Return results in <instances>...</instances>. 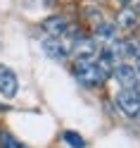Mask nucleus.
Segmentation results:
<instances>
[{
  "mask_svg": "<svg viewBox=\"0 0 140 148\" xmlns=\"http://www.w3.org/2000/svg\"><path fill=\"white\" fill-rule=\"evenodd\" d=\"M74 77L86 88H97L105 81L100 69H97V64H95V60H76V64H74Z\"/></svg>",
  "mask_w": 140,
  "mask_h": 148,
  "instance_id": "f257e3e1",
  "label": "nucleus"
},
{
  "mask_svg": "<svg viewBox=\"0 0 140 148\" xmlns=\"http://www.w3.org/2000/svg\"><path fill=\"white\" fill-rule=\"evenodd\" d=\"M116 103L121 108V112L128 115V117H138L140 115V88H133V91H119L116 96Z\"/></svg>",
  "mask_w": 140,
  "mask_h": 148,
  "instance_id": "f03ea898",
  "label": "nucleus"
},
{
  "mask_svg": "<svg viewBox=\"0 0 140 148\" xmlns=\"http://www.w3.org/2000/svg\"><path fill=\"white\" fill-rule=\"evenodd\" d=\"M69 53L76 55V60H95L97 58V45H95V41L90 36H76Z\"/></svg>",
  "mask_w": 140,
  "mask_h": 148,
  "instance_id": "7ed1b4c3",
  "label": "nucleus"
},
{
  "mask_svg": "<svg viewBox=\"0 0 140 148\" xmlns=\"http://www.w3.org/2000/svg\"><path fill=\"white\" fill-rule=\"evenodd\" d=\"M114 74H116V81L124 86V91L140 88V84H138V74H135V69H133V64H128V62H119L116 67H114Z\"/></svg>",
  "mask_w": 140,
  "mask_h": 148,
  "instance_id": "20e7f679",
  "label": "nucleus"
},
{
  "mask_svg": "<svg viewBox=\"0 0 140 148\" xmlns=\"http://www.w3.org/2000/svg\"><path fill=\"white\" fill-rule=\"evenodd\" d=\"M17 91H19V81H17V74L5 67V64H0V96L3 98H14Z\"/></svg>",
  "mask_w": 140,
  "mask_h": 148,
  "instance_id": "39448f33",
  "label": "nucleus"
},
{
  "mask_svg": "<svg viewBox=\"0 0 140 148\" xmlns=\"http://www.w3.org/2000/svg\"><path fill=\"white\" fill-rule=\"evenodd\" d=\"M43 50H45V55L48 58H52V60H57V62H64L69 58V45L64 43L62 38H45L43 41Z\"/></svg>",
  "mask_w": 140,
  "mask_h": 148,
  "instance_id": "423d86ee",
  "label": "nucleus"
},
{
  "mask_svg": "<svg viewBox=\"0 0 140 148\" xmlns=\"http://www.w3.org/2000/svg\"><path fill=\"white\" fill-rule=\"evenodd\" d=\"M43 29L48 31L52 38H62V36L67 34L71 26H69V22H67V17H62V14H52V17H48V19H43Z\"/></svg>",
  "mask_w": 140,
  "mask_h": 148,
  "instance_id": "0eeeda50",
  "label": "nucleus"
},
{
  "mask_svg": "<svg viewBox=\"0 0 140 148\" xmlns=\"http://www.w3.org/2000/svg\"><path fill=\"white\" fill-rule=\"evenodd\" d=\"M138 24V10L135 7H124L119 14H116V24L119 29H133V26Z\"/></svg>",
  "mask_w": 140,
  "mask_h": 148,
  "instance_id": "6e6552de",
  "label": "nucleus"
},
{
  "mask_svg": "<svg viewBox=\"0 0 140 148\" xmlns=\"http://www.w3.org/2000/svg\"><path fill=\"white\" fill-rule=\"evenodd\" d=\"M95 34H97L100 41H107V43L116 41V26L109 24V22H100V24L95 26Z\"/></svg>",
  "mask_w": 140,
  "mask_h": 148,
  "instance_id": "1a4fd4ad",
  "label": "nucleus"
},
{
  "mask_svg": "<svg viewBox=\"0 0 140 148\" xmlns=\"http://www.w3.org/2000/svg\"><path fill=\"white\" fill-rule=\"evenodd\" d=\"M121 50H124V58H138L140 55V48H138V41H131V38H126V41H121Z\"/></svg>",
  "mask_w": 140,
  "mask_h": 148,
  "instance_id": "9d476101",
  "label": "nucleus"
},
{
  "mask_svg": "<svg viewBox=\"0 0 140 148\" xmlns=\"http://www.w3.org/2000/svg\"><path fill=\"white\" fill-rule=\"evenodd\" d=\"M64 141H67L71 148H86V141H83V136H78L76 132H64Z\"/></svg>",
  "mask_w": 140,
  "mask_h": 148,
  "instance_id": "9b49d317",
  "label": "nucleus"
},
{
  "mask_svg": "<svg viewBox=\"0 0 140 148\" xmlns=\"http://www.w3.org/2000/svg\"><path fill=\"white\" fill-rule=\"evenodd\" d=\"M0 148H26L24 143H19L14 136L10 134H0Z\"/></svg>",
  "mask_w": 140,
  "mask_h": 148,
  "instance_id": "f8f14e48",
  "label": "nucleus"
},
{
  "mask_svg": "<svg viewBox=\"0 0 140 148\" xmlns=\"http://www.w3.org/2000/svg\"><path fill=\"white\" fill-rule=\"evenodd\" d=\"M133 69H135V74H138V77H140V55L135 58V67H133Z\"/></svg>",
  "mask_w": 140,
  "mask_h": 148,
  "instance_id": "ddd939ff",
  "label": "nucleus"
},
{
  "mask_svg": "<svg viewBox=\"0 0 140 148\" xmlns=\"http://www.w3.org/2000/svg\"><path fill=\"white\" fill-rule=\"evenodd\" d=\"M135 10H138V12H140V0H138V7H135Z\"/></svg>",
  "mask_w": 140,
  "mask_h": 148,
  "instance_id": "4468645a",
  "label": "nucleus"
},
{
  "mask_svg": "<svg viewBox=\"0 0 140 148\" xmlns=\"http://www.w3.org/2000/svg\"><path fill=\"white\" fill-rule=\"evenodd\" d=\"M121 3H124V5H128V0H121Z\"/></svg>",
  "mask_w": 140,
  "mask_h": 148,
  "instance_id": "2eb2a0df",
  "label": "nucleus"
}]
</instances>
